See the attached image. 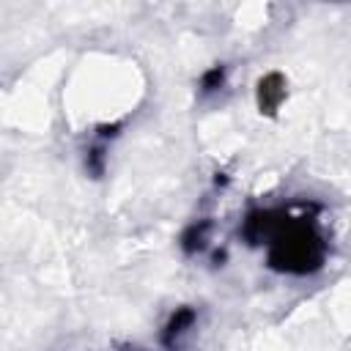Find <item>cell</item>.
I'll return each instance as SVG.
<instances>
[{"mask_svg": "<svg viewBox=\"0 0 351 351\" xmlns=\"http://www.w3.org/2000/svg\"><path fill=\"white\" fill-rule=\"evenodd\" d=\"M315 211L318 208L313 203L255 208L241 222V236L247 239V244L266 247L269 269L280 274L307 277L321 271L329 255V241Z\"/></svg>", "mask_w": 351, "mask_h": 351, "instance_id": "obj_1", "label": "cell"}, {"mask_svg": "<svg viewBox=\"0 0 351 351\" xmlns=\"http://www.w3.org/2000/svg\"><path fill=\"white\" fill-rule=\"evenodd\" d=\"M195 321H197V313H195V307H178L170 318H167V324H165V329H162V335H159V340H162V346L165 348H178L181 346V340L189 335V329L195 326Z\"/></svg>", "mask_w": 351, "mask_h": 351, "instance_id": "obj_2", "label": "cell"}, {"mask_svg": "<svg viewBox=\"0 0 351 351\" xmlns=\"http://www.w3.org/2000/svg\"><path fill=\"white\" fill-rule=\"evenodd\" d=\"M285 93H288V90H285V77H282V74L271 71V74L261 77V80H258V110L266 112V115L277 112L280 104L285 101Z\"/></svg>", "mask_w": 351, "mask_h": 351, "instance_id": "obj_3", "label": "cell"}, {"mask_svg": "<svg viewBox=\"0 0 351 351\" xmlns=\"http://www.w3.org/2000/svg\"><path fill=\"white\" fill-rule=\"evenodd\" d=\"M208 233H211V222H208V219H197V222H192V225L184 230V236H181V250H184L186 255H195V252L206 250Z\"/></svg>", "mask_w": 351, "mask_h": 351, "instance_id": "obj_4", "label": "cell"}, {"mask_svg": "<svg viewBox=\"0 0 351 351\" xmlns=\"http://www.w3.org/2000/svg\"><path fill=\"white\" fill-rule=\"evenodd\" d=\"M222 82H225V66H211L200 77V90L203 93H211V90L222 88Z\"/></svg>", "mask_w": 351, "mask_h": 351, "instance_id": "obj_5", "label": "cell"}]
</instances>
